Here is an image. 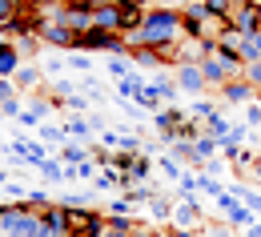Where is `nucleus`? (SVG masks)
I'll use <instances>...</instances> for the list:
<instances>
[{
  "label": "nucleus",
  "mask_w": 261,
  "mask_h": 237,
  "mask_svg": "<svg viewBox=\"0 0 261 237\" xmlns=\"http://www.w3.org/2000/svg\"><path fill=\"white\" fill-rule=\"evenodd\" d=\"M105 229H109V213H100V209H76L68 237H100Z\"/></svg>",
  "instance_id": "nucleus-1"
},
{
  "label": "nucleus",
  "mask_w": 261,
  "mask_h": 237,
  "mask_svg": "<svg viewBox=\"0 0 261 237\" xmlns=\"http://www.w3.org/2000/svg\"><path fill=\"white\" fill-rule=\"evenodd\" d=\"M36 36H40L44 44H53V48H65V52H76V33L68 29L65 20H40Z\"/></svg>",
  "instance_id": "nucleus-2"
},
{
  "label": "nucleus",
  "mask_w": 261,
  "mask_h": 237,
  "mask_svg": "<svg viewBox=\"0 0 261 237\" xmlns=\"http://www.w3.org/2000/svg\"><path fill=\"white\" fill-rule=\"evenodd\" d=\"M173 81H177V89L185 93V97H205L209 93V85H205V72H201V65H177L173 68Z\"/></svg>",
  "instance_id": "nucleus-3"
},
{
  "label": "nucleus",
  "mask_w": 261,
  "mask_h": 237,
  "mask_svg": "<svg viewBox=\"0 0 261 237\" xmlns=\"http://www.w3.org/2000/svg\"><path fill=\"white\" fill-rule=\"evenodd\" d=\"M40 221H44V229L53 237H68V229H72V209H65L61 201H53V205L40 209Z\"/></svg>",
  "instance_id": "nucleus-4"
},
{
  "label": "nucleus",
  "mask_w": 261,
  "mask_h": 237,
  "mask_svg": "<svg viewBox=\"0 0 261 237\" xmlns=\"http://www.w3.org/2000/svg\"><path fill=\"white\" fill-rule=\"evenodd\" d=\"M201 221H205V213H201V201H197V197L177 201V209H173V225H177V229L197 233V229H201Z\"/></svg>",
  "instance_id": "nucleus-5"
},
{
  "label": "nucleus",
  "mask_w": 261,
  "mask_h": 237,
  "mask_svg": "<svg viewBox=\"0 0 261 237\" xmlns=\"http://www.w3.org/2000/svg\"><path fill=\"white\" fill-rule=\"evenodd\" d=\"M229 24H233L241 36H257L261 33V8H253V4H237L233 16H229Z\"/></svg>",
  "instance_id": "nucleus-6"
},
{
  "label": "nucleus",
  "mask_w": 261,
  "mask_h": 237,
  "mask_svg": "<svg viewBox=\"0 0 261 237\" xmlns=\"http://www.w3.org/2000/svg\"><path fill=\"white\" fill-rule=\"evenodd\" d=\"M149 93H153L161 104H177V97H181V89H177V81L169 76V68L153 72V81H149Z\"/></svg>",
  "instance_id": "nucleus-7"
},
{
  "label": "nucleus",
  "mask_w": 261,
  "mask_h": 237,
  "mask_svg": "<svg viewBox=\"0 0 261 237\" xmlns=\"http://www.w3.org/2000/svg\"><path fill=\"white\" fill-rule=\"evenodd\" d=\"M29 65L24 57H20V48L12 44V40H0V76L4 81H16V72Z\"/></svg>",
  "instance_id": "nucleus-8"
},
{
  "label": "nucleus",
  "mask_w": 261,
  "mask_h": 237,
  "mask_svg": "<svg viewBox=\"0 0 261 237\" xmlns=\"http://www.w3.org/2000/svg\"><path fill=\"white\" fill-rule=\"evenodd\" d=\"M217 97H221L225 104H253L257 101V89L245 85V81H229L225 89H217Z\"/></svg>",
  "instance_id": "nucleus-9"
},
{
  "label": "nucleus",
  "mask_w": 261,
  "mask_h": 237,
  "mask_svg": "<svg viewBox=\"0 0 261 237\" xmlns=\"http://www.w3.org/2000/svg\"><path fill=\"white\" fill-rule=\"evenodd\" d=\"M185 121H189V113L177 109V104H165L161 113H153V125H157V133H161V137H169L177 125H185Z\"/></svg>",
  "instance_id": "nucleus-10"
},
{
  "label": "nucleus",
  "mask_w": 261,
  "mask_h": 237,
  "mask_svg": "<svg viewBox=\"0 0 261 237\" xmlns=\"http://www.w3.org/2000/svg\"><path fill=\"white\" fill-rule=\"evenodd\" d=\"M93 24L109 29V33H121V4L117 0H100V8L93 12Z\"/></svg>",
  "instance_id": "nucleus-11"
},
{
  "label": "nucleus",
  "mask_w": 261,
  "mask_h": 237,
  "mask_svg": "<svg viewBox=\"0 0 261 237\" xmlns=\"http://www.w3.org/2000/svg\"><path fill=\"white\" fill-rule=\"evenodd\" d=\"M89 157H93V149H89L85 141H65V145L57 149V161H65L68 169H76V165H85Z\"/></svg>",
  "instance_id": "nucleus-12"
},
{
  "label": "nucleus",
  "mask_w": 261,
  "mask_h": 237,
  "mask_svg": "<svg viewBox=\"0 0 261 237\" xmlns=\"http://www.w3.org/2000/svg\"><path fill=\"white\" fill-rule=\"evenodd\" d=\"M129 61L137 72H161L165 61H161V52L157 48H129Z\"/></svg>",
  "instance_id": "nucleus-13"
},
{
  "label": "nucleus",
  "mask_w": 261,
  "mask_h": 237,
  "mask_svg": "<svg viewBox=\"0 0 261 237\" xmlns=\"http://www.w3.org/2000/svg\"><path fill=\"white\" fill-rule=\"evenodd\" d=\"M253 221H257V217H253V209H249L245 201L233 197V201L225 205V225H233V229H249Z\"/></svg>",
  "instance_id": "nucleus-14"
},
{
  "label": "nucleus",
  "mask_w": 261,
  "mask_h": 237,
  "mask_svg": "<svg viewBox=\"0 0 261 237\" xmlns=\"http://www.w3.org/2000/svg\"><path fill=\"white\" fill-rule=\"evenodd\" d=\"M233 125H237V121L229 117L225 109H217V113H209V117H205V133L217 137V141H225V137L233 133Z\"/></svg>",
  "instance_id": "nucleus-15"
},
{
  "label": "nucleus",
  "mask_w": 261,
  "mask_h": 237,
  "mask_svg": "<svg viewBox=\"0 0 261 237\" xmlns=\"http://www.w3.org/2000/svg\"><path fill=\"white\" fill-rule=\"evenodd\" d=\"M48 109H53V101H40V97H33V104H29V109H24V113H20L16 121H20L24 129H40V125H44L40 117H44Z\"/></svg>",
  "instance_id": "nucleus-16"
},
{
  "label": "nucleus",
  "mask_w": 261,
  "mask_h": 237,
  "mask_svg": "<svg viewBox=\"0 0 261 237\" xmlns=\"http://www.w3.org/2000/svg\"><path fill=\"white\" fill-rule=\"evenodd\" d=\"M173 209H177V201H173V197H165V193H157V197L149 201L153 221H161V225H173Z\"/></svg>",
  "instance_id": "nucleus-17"
},
{
  "label": "nucleus",
  "mask_w": 261,
  "mask_h": 237,
  "mask_svg": "<svg viewBox=\"0 0 261 237\" xmlns=\"http://www.w3.org/2000/svg\"><path fill=\"white\" fill-rule=\"evenodd\" d=\"M12 85H16V89H24V93H36V89H40V65L29 61V65L16 72V81H12Z\"/></svg>",
  "instance_id": "nucleus-18"
},
{
  "label": "nucleus",
  "mask_w": 261,
  "mask_h": 237,
  "mask_svg": "<svg viewBox=\"0 0 261 237\" xmlns=\"http://www.w3.org/2000/svg\"><path fill=\"white\" fill-rule=\"evenodd\" d=\"M193 153L201 157V165H205V161L221 157V141H217V137H209V133H201V137L193 141Z\"/></svg>",
  "instance_id": "nucleus-19"
},
{
  "label": "nucleus",
  "mask_w": 261,
  "mask_h": 237,
  "mask_svg": "<svg viewBox=\"0 0 261 237\" xmlns=\"http://www.w3.org/2000/svg\"><path fill=\"white\" fill-rule=\"evenodd\" d=\"M109 229H113V233L133 237L137 229H141V221H137V213H129V217H125V213H109Z\"/></svg>",
  "instance_id": "nucleus-20"
},
{
  "label": "nucleus",
  "mask_w": 261,
  "mask_h": 237,
  "mask_svg": "<svg viewBox=\"0 0 261 237\" xmlns=\"http://www.w3.org/2000/svg\"><path fill=\"white\" fill-rule=\"evenodd\" d=\"M145 177H149V157H145V153H141V157H137V161H133L129 169H125V189H133V185H141V181H145Z\"/></svg>",
  "instance_id": "nucleus-21"
},
{
  "label": "nucleus",
  "mask_w": 261,
  "mask_h": 237,
  "mask_svg": "<svg viewBox=\"0 0 261 237\" xmlns=\"http://www.w3.org/2000/svg\"><path fill=\"white\" fill-rule=\"evenodd\" d=\"M241 61H245V65H257L261 61V33L257 36H241Z\"/></svg>",
  "instance_id": "nucleus-22"
},
{
  "label": "nucleus",
  "mask_w": 261,
  "mask_h": 237,
  "mask_svg": "<svg viewBox=\"0 0 261 237\" xmlns=\"http://www.w3.org/2000/svg\"><path fill=\"white\" fill-rule=\"evenodd\" d=\"M65 133H68V141H85V137L93 133V125H89V117H68Z\"/></svg>",
  "instance_id": "nucleus-23"
},
{
  "label": "nucleus",
  "mask_w": 261,
  "mask_h": 237,
  "mask_svg": "<svg viewBox=\"0 0 261 237\" xmlns=\"http://www.w3.org/2000/svg\"><path fill=\"white\" fill-rule=\"evenodd\" d=\"M36 133H40V145H57V149H61V145H65V141H68L65 125H40Z\"/></svg>",
  "instance_id": "nucleus-24"
},
{
  "label": "nucleus",
  "mask_w": 261,
  "mask_h": 237,
  "mask_svg": "<svg viewBox=\"0 0 261 237\" xmlns=\"http://www.w3.org/2000/svg\"><path fill=\"white\" fill-rule=\"evenodd\" d=\"M229 193H233L237 201H245L249 209H253V213H261V189H249V185H233Z\"/></svg>",
  "instance_id": "nucleus-25"
},
{
  "label": "nucleus",
  "mask_w": 261,
  "mask_h": 237,
  "mask_svg": "<svg viewBox=\"0 0 261 237\" xmlns=\"http://www.w3.org/2000/svg\"><path fill=\"white\" fill-rule=\"evenodd\" d=\"M36 173H40L44 181H68V165H65V161H57V157H53V161H44Z\"/></svg>",
  "instance_id": "nucleus-26"
},
{
  "label": "nucleus",
  "mask_w": 261,
  "mask_h": 237,
  "mask_svg": "<svg viewBox=\"0 0 261 237\" xmlns=\"http://www.w3.org/2000/svg\"><path fill=\"white\" fill-rule=\"evenodd\" d=\"M16 48H20V57H24V61H33L36 52L44 48V40H40L36 33H29V36H20V40H16Z\"/></svg>",
  "instance_id": "nucleus-27"
},
{
  "label": "nucleus",
  "mask_w": 261,
  "mask_h": 237,
  "mask_svg": "<svg viewBox=\"0 0 261 237\" xmlns=\"http://www.w3.org/2000/svg\"><path fill=\"white\" fill-rule=\"evenodd\" d=\"M197 189H201V193H209L213 201H217V197L225 193V185H221L217 177H205V173H197Z\"/></svg>",
  "instance_id": "nucleus-28"
},
{
  "label": "nucleus",
  "mask_w": 261,
  "mask_h": 237,
  "mask_svg": "<svg viewBox=\"0 0 261 237\" xmlns=\"http://www.w3.org/2000/svg\"><path fill=\"white\" fill-rule=\"evenodd\" d=\"M61 205H65V209H72V213H76V209H93V193H65V197H61Z\"/></svg>",
  "instance_id": "nucleus-29"
},
{
  "label": "nucleus",
  "mask_w": 261,
  "mask_h": 237,
  "mask_svg": "<svg viewBox=\"0 0 261 237\" xmlns=\"http://www.w3.org/2000/svg\"><path fill=\"white\" fill-rule=\"evenodd\" d=\"M157 165H161V173L169 177V181H181V177H185L181 161H173V157H157Z\"/></svg>",
  "instance_id": "nucleus-30"
},
{
  "label": "nucleus",
  "mask_w": 261,
  "mask_h": 237,
  "mask_svg": "<svg viewBox=\"0 0 261 237\" xmlns=\"http://www.w3.org/2000/svg\"><path fill=\"white\" fill-rule=\"evenodd\" d=\"M209 113H217V104L209 101V97H197V101H193V109H189V117H197V121H205Z\"/></svg>",
  "instance_id": "nucleus-31"
},
{
  "label": "nucleus",
  "mask_w": 261,
  "mask_h": 237,
  "mask_svg": "<svg viewBox=\"0 0 261 237\" xmlns=\"http://www.w3.org/2000/svg\"><path fill=\"white\" fill-rule=\"evenodd\" d=\"M241 81H245V85H253V89H257V97H261V61L241 68Z\"/></svg>",
  "instance_id": "nucleus-32"
},
{
  "label": "nucleus",
  "mask_w": 261,
  "mask_h": 237,
  "mask_svg": "<svg viewBox=\"0 0 261 237\" xmlns=\"http://www.w3.org/2000/svg\"><path fill=\"white\" fill-rule=\"evenodd\" d=\"M89 65H93V61H89L85 52H68L65 57V68H72V72H89Z\"/></svg>",
  "instance_id": "nucleus-33"
},
{
  "label": "nucleus",
  "mask_w": 261,
  "mask_h": 237,
  "mask_svg": "<svg viewBox=\"0 0 261 237\" xmlns=\"http://www.w3.org/2000/svg\"><path fill=\"white\" fill-rule=\"evenodd\" d=\"M24 201H29L36 213H40L44 205H53V197H48V189H29V197H24Z\"/></svg>",
  "instance_id": "nucleus-34"
},
{
  "label": "nucleus",
  "mask_w": 261,
  "mask_h": 237,
  "mask_svg": "<svg viewBox=\"0 0 261 237\" xmlns=\"http://www.w3.org/2000/svg\"><path fill=\"white\" fill-rule=\"evenodd\" d=\"M105 213H125V217H129V213H137V205H133L129 197H113V201H109V209H105Z\"/></svg>",
  "instance_id": "nucleus-35"
},
{
  "label": "nucleus",
  "mask_w": 261,
  "mask_h": 237,
  "mask_svg": "<svg viewBox=\"0 0 261 237\" xmlns=\"http://www.w3.org/2000/svg\"><path fill=\"white\" fill-rule=\"evenodd\" d=\"M241 117H245V125H249V129H261V101L245 104V113H241Z\"/></svg>",
  "instance_id": "nucleus-36"
},
{
  "label": "nucleus",
  "mask_w": 261,
  "mask_h": 237,
  "mask_svg": "<svg viewBox=\"0 0 261 237\" xmlns=\"http://www.w3.org/2000/svg\"><path fill=\"white\" fill-rule=\"evenodd\" d=\"M20 113H24V104H20V97H12V101H4V104H0V117H12V121H16Z\"/></svg>",
  "instance_id": "nucleus-37"
},
{
  "label": "nucleus",
  "mask_w": 261,
  "mask_h": 237,
  "mask_svg": "<svg viewBox=\"0 0 261 237\" xmlns=\"http://www.w3.org/2000/svg\"><path fill=\"white\" fill-rule=\"evenodd\" d=\"M121 141H125V133H117V129H105V133H100V149H117Z\"/></svg>",
  "instance_id": "nucleus-38"
},
{
  "label": "nucleus",
  "mask_w": 261,
  "mask_h": 237,
  "mask_svg": "<svg viewBox=\"0 0 261 237\" xmlns=\"http://www.w3.org/2000/svg\"><path fill=\"white\" fill-rule=\"evenodd\" d=\"M4 197H8V201H24V197H29V189H24V185H16V181H8V185H4Z\"/></svg>",
  "instance_id": "nucleus-39"
},
{
  "label": "nucleus",
  "mask_w": 261,
  "mask_h": 237,
  "mask_svg": "<svg viewBox=\"0 0 261 237\" xmlns=\"http://www.w3.org/2000/svg\"><path fill=\"white\" fill-rule=\"evenodd\" d=\"M65 109H72V113H89V97H85V93H76V97H72Z\"/></svg>",
  "instance_id": "nucleus-40"
},
{
  "label": "nucleus",
  "mask_w": 261,
  "mask_h": 237,
  "mask_svg": "<svg viewBox=\"0 0 261 237\" xmlns=\"http://www.w3.org/2000/svg\"><path fill=\"white\" fill-rule=\"evenodd\" d=\"M12 97H16V85L0 76V104H4V101H12Z\"/></svg>",
  "instance_id": "nucleus-41"
},
{
  "label": "nucleus",
  "mask_w": 261,
  "mask_h": 237,
  "mask_svg": "<svg viewBox=\"0 0 261 237\" xmlns=\"http://www.w3.org/2000/svg\"><path fill=\"white\" fill-rule=\"evenodd\" d=\"M161 237H197V233H189V229H177V225H165Z\"/></svg>",
  "instance_id": "nucleus-42"
},
{
  "label": "nucleus",
  "mask_w": 261,
  "mask_h": 237,
  "mask_svg": "<svg viewBox=\"0 0 261 237\" xmlns=\"http://www.w3.org/2000/svg\"><path fill=\"white\" fill-rule=\"evenodd\" d=\"M89 125H93V133H105V117H100V113H89Z\"/></svg>",
  "instance_id": "nucleus-43"
},
{
  "label": "nucleus",
  "mask_w": 261,
  "mask_h": 237,
  "mask_svg": "<svg viewBox=\"0 0 261 237\" xmlns=\"http://www.w3.org/2000/svg\"><path fill=\"white\" fill-rule=\"evenodd\" d=\"M133 237H161V229H149V225H141V229H137Z\"/></svg>",
  "instance_id": "nucleus-44"
},
{
  "label": "nucleus",
  "mask_w": 261,
  "mask_h": 237,
  "mask_svg": "<svg viewBox=\"0 0 261 237\" xmlns=\"http://www.w3.org/2000/svg\"><path fill=\"white\" fill-rule=\"evenodd\" d=\"M241 237H261V221H253L249 229H241Z\"/></svg>",
  "instance_id": "nucleus-45"
},
{
  "label": "nucleus",
  "mask_w": 261,
  "mask_h": 237,
  "mask_svg": "<svg viewBox=\"0 0 261 237\" xmlns=\"http://www.w3.org/2000/svg\"><path fill=\"white\" fill-rule=\"evenodd\" d=\"M249 177H253V181H257V185H261V161H257V169L249 173Z\"/></svg>",
  "instance_id": "nucleus-46"
},
{
  "label": "nucleus",
  "mask_w": 261,
  "mask_h": 237,
  "mask_svg": "<svg viewBox=\"0 0 261 237\" xmlns=\"http://www.w3.org/2000/svg\"><path fill=\"white\" fill-rule=\"evenodd\" d=\"M4 185H8V173H4V169H0V189H4Z\"/></svg>",
  "instance_id": "nucleus-47"
},
{
  "label": "nucleus",
  "mask_w": 261,
  "mask_h": 237,
  "mask_svg": "<svg viewBox=\"0 0 261 237\" xmlns=\"http://www.w3.org/2000/svg\"><path fill=\"white\" fill-rule=\"evenodd\" d=\"M189 4H205V0H181V8H189Z\"/></svg>",
  "instance_id": "nucleus-48"
},
{
  "label": "nucleus",
  "mask_w": 261,
  "mask_h": 237,
  "mask_svg": "<svg viewBox=\"0 0 261 237\" xmlns=\"http://www.w3.org/2000/svg\"><path fill=\"white\" fill-rule=\"evenodd\" d=\"M100 237H125V233H113V229H105V233H100Z\"/></svg>",
  "instance_id": "nucleus-49"
},
{
  "label": "nucleus",
  "mask_w": 261,
  "mask_h": 237,
  "mask_svg": "<svg viewBox=\"0 0 261 237\" xmlns=\"http://www.w3.org/2000/svg\"><path fill=\"white\" fill-rule=\"evenodd\" d=\"M20 4H24V8H33V4H36V0H20Z\"/></svg>",
  "instance_id": "nucleus-50"
},
{
  "label": "nucleus",
  "mask_w": 261,
  "mask_h": 237,
  "mask_svg": "<svg viewBox=\"0 0 261 237\" xmlns=\"http://www.w3.org/2000/svg\"><path fill=\"white\" fill-rule=\"evenodd\" d=\"M245 4H253V8H261V0H245Z\"/></svg>",
  "instance_id": "nucleus-51"
},
{
  "label": "nucleus",
  "mask_w": 261,
  "mask_h": 237,
  "mask_svg": "<svg viewBox=\"0 0 261 237\" xmlns=\"http://www.w3.org/2000/svg\"><path fill=\"white\" fill-rule=\"evenodd\" d=\"M145 4H153V0H145Z\"/></svg>",
  "instance_id": "nucleus-52"
},
{
  "label": "nucleus",
  "mask_w": 261,
  "mask_h": 237,
  "mask_svg": "<svg viewBox=\"0 0 261 237\" xmlns=\"http://www.w3.org/2000/svg\"><path fill=\"white\" fill-rule=\"evenodd\" d=\"M237 4H245V0H237Z\"/></svg>",
  "instance_id": "nucleus-53"
},
{
  "label": "nucleus",
  "mask_w": 261,
  "mask_h": 237,
  "mask_svg": "<svg viewBox=\"0 0 261 237\" xmlns=\"http://www.w3.org/2000/svg\"><path fill=\"white\" fill-rule=\"evenodd\" d=\"M257 101H261V97H257Z\"/></svg>",
  "instance_id": "nucleus-54"
}]
</instances>
